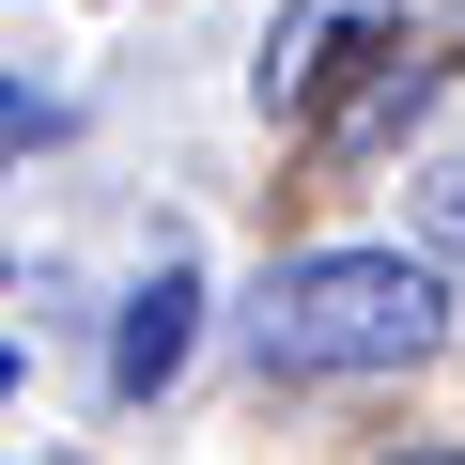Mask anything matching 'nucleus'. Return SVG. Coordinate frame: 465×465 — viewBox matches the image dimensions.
Wrapping results in <instances>:
<instances>
[{"label":"nucleus","mask_w":465,"mask_h":465,"mask_svg":"<svg viewBox=\"0 0 465 465\" xmlns=\"http://www.w3.org/2000/svg\"><path fill=\"white\" fill-rule=\"evenodd\" d=\"M434 326H450V295H434V264H403V249H311V264H280L264 311H249L264 372H419Z\"/></svg>","instance_id":"nucleus-1"},{"label":"nucleus","mask_w":465,"mask_h":465,"mask_svg":"<svg viewBox=\"0 0 465 465\" xmlns=\"http://www.w3.org/2000/svg\"><path fill=\"white\" fill-rule=\"evenodd\" d=\"M186 341H202V264H155V280L124 295V326H109V388L155 403V388L186 372Z\"/></svg>","instance_id":"nucleus-2"},{"label":"nucleus","mask_w":465,"mask_h":465,"mask_svg":"<svg viewBox=\"0 0 465 465\" xmlns=\"http://www.w3.org/2000/svg\"><path fill=\"white\" fill-rule=\"evenodd\" d=\"M341 16H372V0H295V16H280V32H264V109H280V94H311V78H326V63H311V47H326V32H341Z\"/></svg>","instance_id":"nucleus-3"},{"label":"nucleus","mask_w":465,"mask_h":465,"mask_svg":"<svg viewBox=\"0 0 465 465\" xmlns=\"http://www.w3.org/2000/svg\"><path fill=\"white\" fill-rule=\"evenodd\" d=\"M434 249H465V171H450V186H434Z\"/></svg>","instance_id":"nucleus-4"},{"label":"nucleus","mask_w":465,"mask_h":465,"mask_svg":"<svg viewBox=\"0 0 465 465\" xmlns=\"http://www.w3.org/2000/svg\"><path fill=\"white\" fill-rule=\"evenodd\" d=\"M403 465H465V450H403Z\"/></svg>","instance_id":"nucleus-5"}]
</instances>
